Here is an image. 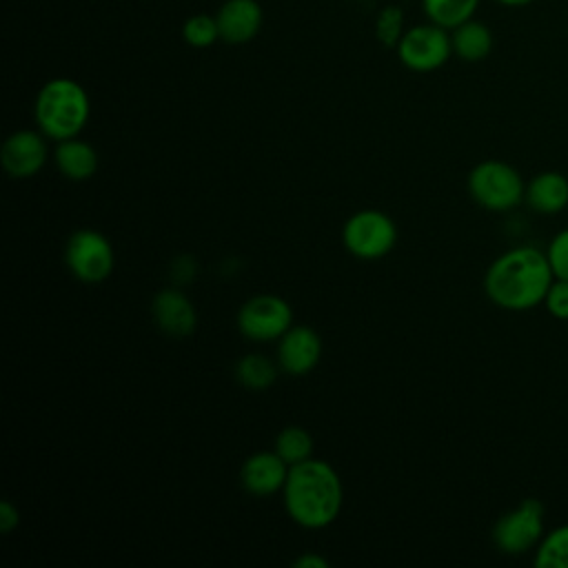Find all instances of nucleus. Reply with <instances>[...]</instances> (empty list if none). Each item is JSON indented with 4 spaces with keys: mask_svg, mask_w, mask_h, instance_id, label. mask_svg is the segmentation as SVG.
<instances>
[{
    "mask_svg": "<svg viewBox=\"0 0 568 568\" xmlns=\"http://www.w3.org/2000/svg\"><path fill=\"white\" fill-rule=\"evenodd\" d=\"M322 357V337L306 324H293L277 339V364L291 377L308 375Z\"/></svg>",
    "mask_w": 568,
    "mask_h": 568,
    "instance_id": "9b49d317",
    "label": "nucleus"
},
{
    "mask_svg": "<svg viewBox=\"0 0 568 568\" xmlns=\"http://www.w3.org/2000/svg\"><path fill=\"white\" fill-rule=\"evenodd\" d=\"M546 257L550 262L552 275L568 280V229H564L552 237V242L548 244Z\"/></svg>",
    "mask_w": 568,
    "mask_h": 568,
    "instance_id": "b1692460",
    "label": "nucleus"
},
{
    "mask_svg": "<svg viewBox=\"0 0 568 568\" xmlns=\"http://www.w3.org/2000/svg\"><path fill=\"white\" fill-rule=\"evenodd\" d=\"M422 7L430 22L453 31L455 27L473 18L479 0H422Z\"/></svg>",
    "mask_w": 568,
    "mask_h": 568,
    "instance_id": "6ab92c4d",
    "label": "nucleus"
},
{
    "mask_svg": "<svg viewBox=\"0 0 568 568\" xmlns=\"http://www.w3.org/2000/svg\"><path fill=\"white\" fill-rule=\"evenodd\" d=\"M524 197L537 213H559L568 204V180L557 171H544L528 182Z\"/></svg>",
    "mask_w": 568,
    "mask_h": 568,
    "instance_id": "dca6fc26",
    "label": "nucleus"
},
{
    "mask_svg": "<svg viewBox=\"0 0 568 568\" xmlns=\"http://www.w3.org/2000/svg\"><path fill=\"white\" fill-rule=\"evenodd\" d=\"M535 566L539 568H568V524L541 537L535 550Z\"/></svg>",
    "mask_w": 568,
    "mask_h": 568,
    "instance_id": "412c9836",
    "label": "nucleus"
},
{
    "mask_svg": "<svg viewBox=\"0 0 568 568\" xmlns=\"http://www.w3.org/2000/svg\"><path fill=\"white\" fill-rule=\"evenodd\" d=\"M151 315L155 326L169 337H189L197 326V311L193 302L175 286L162 288L153 295Z\"/></svg>",
    "mask_w": 568,
    "mask_h": 568,
    "instance_id": "f8f14e48",
    "label": "nucleus"
},
{
    "mask_svg": "<svg viewBox=\"0 0 568 568\" xmlns=\"http://www.w3.org/2000/svg\"><path fill=\"white\" fill-rule=\"evenodd\" d=\"M284 508L288 517L302 528H326L342 510L344 488L337 470L324 462L308 457L288 468L282 488Z\"/></svg>",
    "mask_w": 568,
    "mask_h": 568,
    "instance_id": "f03ea898",
    "label": "nucleus"
},
{
    "mask_svg": "<svg viewBox=\"0 0 568 568\" xmlns=\"http://www.w3.org/2000/svg\"><path fill=\"white\" fill-rule=\"evenodd\" d=\"M91 115V100L84 87L71 78H53L42 84L33 102L38 129L55 140L78 138Z\"/></svg>",
    "mask_w": 568,
    "mask_h": 568,
    "instance_id": "7ed1b4c3",
    "label": "nucleus"
},
{
    "mask_svg": "<svg viewBox=\"0 0 568 568\" xmlns=\"http://www.w3.org/2000/svg\"><path fill=\"white\" fill-rule=\"evenodd\" d=\"M404 11L397 4H388L377 13L375 20V38L384 47H397L404 36Z\"/></svg>",
    "mask_w": 568,
    "mask_h": 568,
    "instance_id": "5701e85b",
    "label": "nucleus"
},
{
    "mask_svg": "<svg viewBox=\"0 0 568 568\" xmlns=\"http://www.w3.org/2000/svg\"><path fill=\"white\" fill-rule=\"evenodd\" d=\"M544 304L552 317L568 320V280L555 277L544 297Z\"/></svg>",
    "mask_w": 568,
    "mask_h": 568,
    "instance_id": "393cba45",
    "label": "nucleus"
},
{
    "mask_svg": "<svg viewBox=\"0 0 568 568\" xmlns=\"http://www.w3.org/2000/svg\"><path fill=\"white\" fill-rule=\"evenodd\" d=\"M552 280L555 275L546 253L535 246H517L488 266L484 291L499 308L528 311L544 302Z\"/></svg>",
    "mask_w": 568,
    "mask_h": 568,
    "instance_id": "f257e3e1",
    "label": "nucleus"
},
{
    "mask_svg": "<svg viewBox=\"0 0 568 568\" xmlns=\"http://www.w3.org/2000/svg\"><path fill=\"white\" fill-rule=\"evenodd\" d=\"M64 264L82 284L104 282L115 266V253L109 237L95 229H78L64 244Z\"/></svg>",
    "mask_w": 568,
    "mask_h": 568,
    "instance_id": "423d86ee",
    "label": "nucleus"
},
{
    "mask_svg": "<svg viewBox=\"0 0 568 568\" xmlns=\"http://www.w3.org/2000/svg\"><path fill=\"white\" fill-rule=\"evenodd\" d=\"M468 193L488 211H508L524 200L526 186L519 171L508 162L484 160L468 173Z\"/></svg>",
    "mask_w": 568,
    "mask_h": 568,
    "instance_id": "20e7f679",
    "label": "nucleus"
},
{
    "mask_svg": "<svg viewBox=\"0 0 568 568\" xmlns=\"http://www.w3.org/2000/svg\"><path fill=\"white\" fill-rule=\"evenodd\" d=\"M197 273V262L189 255H180L171 264V280L175 284H189Z\"/></svg>",
    "mask_w": 568,
    "mask_h": 568,
    "instance_id": "a878e982",
    "label": "nucleus"
},
{
    "mask_svg": "<svg viewBox=\"0 0 568 568\" xmlns=\"http://www.w3.org/2000/svg\"><path fill=\"white\" fill-rule=\"evenodd\" d=\"M182 36H184L189 47L206 49V47H211L220 38L217 20L213 16H209V13H195V16H191L184 22Z\"/></svg>",
    "mask_w": 568,
    "mask_h": 568,
    "instance_id": "4be33fe9",
    "label": "nucleus"
},
{
    "mask_svg": "<svg viewBox=\"0 0 568 568\" xmlns=\"http://www.w3.org/2000/svg\"><path fill=\"white\" fill-rule=\"evenodd\" d=\"M277 368H280V364H275L266 355L248 353L237 359L235 377L248 390H266L273 386V382L277 377Z\"/></svg>",
    "mask_w": 568,
    "mask_h": 568,
    "instance_id": "a211bd4d",
    "label": "nucleus"
},
{
    "mask_svg": "<svg viewBox=\"0 0 568 568\" xmlns=\"http://www.w3.org/2000/svg\"><path fill=\"white\" fill-rule=\"evenodd\" d=\"M53 160L58 171L71 182H84L93 178V173L98 171L95 149L80 138H69L58 142L53 151Z\"/></svg>",
    "mask_w": 568,
    "mask_h": 568,
    "instance_id": "2eb2a0df",
    "label": "nucleus"
},
{
    "mask_svg": "<svg viewBox=\"0 0 568 568\" xmlns=\"http://www.w3.org/2000/svg\"><path fill=\"white\" fill-rule=\"evenodd\" d=\"M275 453L288 464H300L313 457V437L302 426H286L275 437Z\"/></svg>",
    "mask_w": 568,
    "mask_h": 568,
    "instance_id": "aec40b11",
    "label": "nucleus"
},
{
    "mask_svg": "<svg viewBox=\"0 0 568 568\" xmlns=\"http://www.w3.org/2000/svg\"><path fill=\"white\" fill-rule=\"evenodd\" d=\"M293 326L291 304L273 293L248 297L237 311V331L251 342H275Z\"/></svg>",
    "mask_w": 568,
    "mask_h": 568,
    "instance_id": "0eeeda50",
    "label": "nucleus"
},
{
    "mask_svg": "<svg viewBox=\"0 0 568 568\" xmlns=\"http://www.w3.org/2000/svg\"><path fill=\"white\" fill-rule=\"evenodd\" d=\"M47 135L33 129L13 131L0 151V164L13 180H29L42 171L49 158Z\"/></svg>",
    "mask_w": 568,
    "mask_h": 568,
    "instance_id": "9d476101",
    "label": "nucleus"
},
{
    "mask_svg": "<svg viewBox=\"0 0 568 568\" xmlns=\"http://www.w3.org/2000/svg\"><path fill=\"white\" fill-rule=\"evenodd\" d=\"M295 568H328V561L315 552H304L302 557L295 559Z\"/></svg>",
    "mask_w": 568,
    "mask_h": 568,
    "instance_id": "cd10ccee",
    "label": "nucleus"
},
{
    "mask_svg": "<svg viewBox=\"0 0 568 568\" xmlns=\"http://www.w3.org/2000/svg\"><path fill=\"white\" fill-rule=\"evenodd\" d=\"M397 49L399 62L417 73H428L446 64V60L453 53V42L448 36V29L428 22V24H415L404 31Z\"/></svg>",
    "mask_w": 568,
    "mask_h": 568,
    "instance_id": "6e6552de",
    "label": "nucleus"
},
{
    "mask_svg": "<svg viewBox=\"0 0 568 568\" xmlns=\"http://www.w3.org/2000/svg\"><path fill=\"white\" fill-rule=\"evenodd\" d=\"M215 20L220 40L229 44H244L257 36L264 13L257 0H226L220 7Z\"/></svg>",
    "mask_w": 568,
    "mask_h": 568,
    "instance_id": "4468645a",
    "label": "nucleus"
},
{
    "mask_svg": "<svg viewBox=\"0 0 568 568\" xmlns=\"http://www.w3.org/2000/svg\"><path fill=\"white\" fill-rule=\"evenodd\" d=\"M453 53L459 55L466 62H479L484 60L493 49V33L484 22L466 20L450 33Z\"/></svg>",
    "mask_w": 568,
    "mask_h": 568,
    "instance_id": "f3484780",
    "label": "nucleus"
},
{
    "mask_svg": "<svg viewBox=\"0 0 568 568\" xmlns=\"http://www.w3.org/2000/svg\"><path fill=\"white\" fill-rule=\"evenodd\" d=\"M342 242L346 251L359 260H379L395 248L397 226L388 213L362 209L344 222Z\"/></svg>",
    "mask_w": 568,
    "mask_h": 568,
    "instance_id": "39448f33",
    "label": "nucleus"
},
{
    "mask_svg": "<svg viewBox=\"0 0 568 568\" xmlns=\"http://www.w3.org/2000/svg\"><path fill=\"white\" fill-rule=\"evenodd\" d=\"M541 532L544 506L539 499L528 497L497 519L493 541L506 555H521L541 541Z\"/></svg>",
    "mask_w": 568,
    "mask_h": 568,
    "instance_id": "1a4fd4ad",
    "label": "nucleus"
},
{
    "mask_svg": "<svg viewBox=\"0 0 568 568\" xmlns=\"http://www.w3.org/2000/svg\"><path fill=\"white\" fill-rule=\"evenodd\" d=\"M497 2H501V4H506V7H524V4H528V2H532V0H497Z\"/></svg>",
    "mask_w": 568,
    "mask_h": 568,
    "instance_id": "c85d7f7f",
    "label": "nucleus"
},
{
    "mask_svg": "<svg viewBox=\"0 0 568 568\" xmlns=\"http://www.w3.org/2000/svg\"><path fill=\"white\" fill-rule=\"evenodd\" d=\"M20 524V513H18V508L11 504V501H2L0 504V530H2V535H9L16 526Z\"/></svg>",
    "mask_w": 568,
    "mask_h": 568,
    "instance_id": "bb28decb",
    "label": "nucleus"
},
{
    "mask_svg": "<svg viewBox=\"0 0 568 568\" xmlns=\"http://www.w3.org/2000/svg\"><path fill=\"white\" fill-rule=\"evenodd\" d=\"M288 464L275 450H260L244 459L240 468L242 488L255 497H268L284 488Z\"/></svg>",
    "mask_w": 568,
    "mask_h": 568,
    "instance_id": "ddd939ff",
    "label": "nucleus"
}]
</instances>
